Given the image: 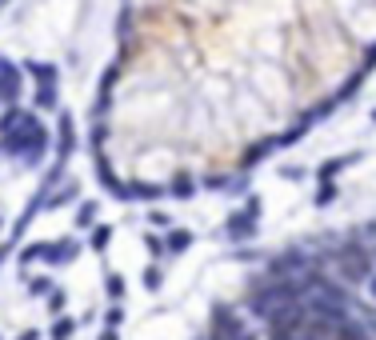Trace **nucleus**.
Masks as SVG:
<instances>
[{
  "label": "nucleus",
  "instance_id": "nucleus-1",
  "mask_svg": "<svg viewBox=\"0 0 376 340\" xmlns=\"http://www.w3.org/2000/svg\"><path fill=\"white\" fill-rule=\"evenodd\" d=\"M52 136L41 120L32 116L29 109L12 104V109L0 112V152L12 160H24V164H36V160L49 152Z\"/></svg>",
  "mask_w": 376,
  "mask_h": 340
},
{
  "label": "nucleus",
  "instance_id": "nucleus-2",
  "mask_svg": "<svg viewBox=\"0 0 376 340\" xmlns=\"http://www.w3.org/2000/svg\"><path fill=\"white\" fill-rule=\"evenodd\" d=\"M21 92H24V69H16L9 56H0V104L4 109L21 104Z\"/></svg>",
  "mask_w": 376,
  "mask_h": 340
},
{
  "label": "nucleus",
  "instance_id": "nucleus-3",
  "mask_svg": "<svg viewBox=\"0 0 376 340\" xmlns=\"http://www.w3.org/2000/svg\"><path fill=\"white\" fill-rule=\"evenodd\" d=\"M256 220H260V216H253L248 209L228 212V220H224V236H228V240H253V236H256V229H260Z\"/></svg>",
  "mask_w": 376,
  "mask_h": 340
},
{
  "label": "nucleus",
  "instance_id": "nucleus-4",
  "mask_svg": "<svg viewBox=\"0 0 376 340\" xmlns=\"http://www.w3.org/2000/svg\"><path fill=\"white\" fill-rule=\"evenodd\" d=\"M76 120H72V112H61L56 116V160H68L72 152H76Z\"/></svg>",
  "mask_w": 376,
  "mask_h": 340
},
{
  "label": "nucleus",
  "instance_id": "nucleus-5",
  "mask_svg": "<svg viewBox=\"0 0 376 340\" xmlns=\"http://www.w3.org/2000/svg\"><path fill=\"white\" fill-rule=\"evenodd\" d=\"M81 256V240L76 236H61L49 244V256H44V264H52V269H64V264H72V260Z\"/></svg>",
  "mask_w": 376,
  "mask_h": 340
},
{
  "label": "nucleus",
  "instance_id": "nucleus-6",
  "mask_svg": "<svg viewBox=\"0 0 376 340\" xmlns=\"http://www.w3.org/2000/svg\"><path fill=\"white\" fill-rule=\"evenodd\" d=\"M356 160H360V152H340V156L320 160V164H316V180H336L348 164H356Z\"/></svg>",
  "mask_w": 376,
  "mask_h": 340
},
{
  "label": "nucleus",
  "instance_id": "nucleus-7",
  "mask_svg": "<svg viewBox=\"0 0 376 340\" xmlns=\"http://www.w3.org/2000/svg\"><path fill=\"white\" fill-rule=\"evenodd\" d=\"M92 172H96V180H101V189L112 192L116 200H124V184L116 180V172H112V164L104 156H96V164H92Z\"/></svg>",
  "mask_w": 376,
  "mask_h": 340
},
{
  "label": "nucleus",
  "instance_id": "nucleus-8",
  "mask_svg": "<svg viewBox=\"0 0 376 340\" xmlns=\"http://www.w3.org/2000/svg\"><path fill=\"white\" fill-rule=\"evenodd\" d=\"M164 184H144V180H133V184H124V204L128 200H161L164 196Z\"/></svg>",
  "mask_w": 376,
  "mask_h": 340
},
{
  "label": "nucleus",
  "instance_id": "nucleus-9",
  "mask_svg": "<svg viewBox=\"0 0 376 340\" xmlns=\"http://www.w3.org/2000/svg\"><path fill=\"white\" fill-rule=\"evenodd\" d=\"M24 72H29L36 84H56V80H61V69L49 64V60H24Z\"/></svg>",
  "mask_w": 376,
  "mask_h": 340
},
{
  "label": "nucleus",
  "instance_id": "nucleus-10",
  "mask_svg": "<svg viewBox=\"0 0 376 340\" xmlns=\"http://www.w3.org/2000/svg\"><path fill=\"white\" fill-rule=\"evenodd\" d=\"M193 240H196V232H188V229H168V232H164V249H168V256H181V252L193 249Z\"/></svg>",
  "mask_w": 376,
  "mask_h": 340
},
{
  "label": "nucleus",
  "instance_id": "nucleus-11",
  "mask_svg": "<svg viewBox=\"0 0 376 340\" xmlns=\"http://www.w3.org/2000/svg\"><path fill=\"white\" fill-rule=\"evenodd\" d=\"M193 192H196V180H193V172H188V169H181L173 180H168V196H176V200H193Z\"/></svg>",
  "mask_w": 376,
  "mask_h": 340
},
{
  "label": "nucleus",
  "instance_id": "nucleus-12",
  "mask_svg": "<svg viewBox=\"0 0 376 340\" xmlns=\"http://www.w3.org/2000/svg\"><path fill=\"white\" fill-rule=\"evenodd\" d=\"M32 104H36L41 112L61 109V92H56V84H36V92H32Z\"/></svg>",
  "mask_w": 376,
  "mask_h": 340
},
{
  "label": "nucleus",
  "instance_id": "nucleus-13",
  "mask_svg": "<svg viewBox=\"0 0 376 340\" xmlns=\"http://www.w3.org/2000/svg\"><path fill=\"white\" fill-rule=\"evenodd\" d=\"M72 200H81V180H68V184H61V189L49 196V209H64V204H72Z\"/></svg>",
  "mask_w": 376,
  "mask_h": 340
},
{
  "label": "nucleus",
  "instance_id": "nucleus-14",
  "mask_svg": "<svg viewBox=\"0 0 376 340\" xmlns=\"http://www.w3.org/2000/svg\"><path fill=\"white\" fill-rule=\"evenodd\" d=\"M104 144H108V124H104V120H92V129H88L92 156H104Z\"/></svg>",
  "mask_w": 376,
  "mask_h": 340
},
{
  "label": "nucleus",
  "instance_id": "nucleus-15",
  "mask_svg": "<svg viewBox=\"0 0 376 340\" xmlns=\"http://www.w3.org/2000/svg\"><path fill=\"white\" fill-rule=\"evenodd\" d=\"M96 212H101V200H84L81 209H76V229H96L101 224Z\"/></svg>",
  "mask_w": 376,
  "mask_h": 340
},
{
  "label": "nucleus",
  "instance_id": "nucleus-16",
  "mask_svg": "<svg viewBox=\"0 0 376 340\" xmlns=\"http://www.w3.org/2000/svg\"><path fill=\"white\" fill-rule=\"evenodd\" d=\"M49 244H52V240H32V244H24V249H21V256H16V260L29 269L32 260H44V256H49Z\"/></svg>",
  "mask_w": 376,
  "mask_h": 340
},
{
  "label": "nucleus",
  "instance_id": "nucleus-17",
  "mask_svg": "<svg viewBox=\"0 0 376 340\" xmlns=\"http://www.w3.org/2000/svg\"><path fill=\"white\" fill-rule=\"evenodd\" d=\"M112 224H96V229H88V244H92V252H104L112 244Z\"/></svg>",
  "mask_w": 376,
  "mask_h": 340
},
{
  "label": "nucleus",
  "instance_id": "nucleus-18",
  "mask_svg": "<svg viewBox=\"0 0 376 340\" xmlns=\"http://www.w3.org/2000/svg\"><path fill=\"white\" fill-rule=\"evenodd\" d=\"M49 336L52 340H72V336H76V320H72V316H56V320H52V329H49Z\"/></svg>",
  "mask_w": 376,
  "mask_h": 340
},
{
  "label": "nucleus",
  "instance_id": "nucleus-19",
  "mask_svg": "<svg viewBox=\"0 0 376 340\" xmlns=\"http://www.w3.org/2000/svg\"><path fill=\"white\" fill-rule=\"evenodd\" d=\"M104 292H108L112 304H121L124 300V276L121 272H108V276H104Z\"/></svg>",
  "mask_w": 376,
  "mask_h": 340
},
{
  "label": "nucleus",
  "instance_id": "nucleus-20",
  "mask_svg": "<svg viewBox=\"0 0 376 340\" xmlns=\"http://www.w3.org/2000/svg\"><path fill=\"white\" fill-rule=\"evenodd\" d=\"M336 192H340V189H336V180H320V189H316L313 204H316V209H328V204L336 200Z\"/></svg>",
  "mask_w": 376,
  "mask_h": 340
},
{
  "label": "nucleus",
  "instance_id": "nucleus-21",
  "mask_svg": "<svg viewBox=\"0 0 376 340\" xmlns=\"http://www.w3.org/2000/svg\"><path fill=\"white\" fill-rule=\"evenodd\" d=\"M52 292H56L52 276H29V296H52Z\"/></svg>",
  "mask_w": 376,
  "mask_h": 340
},
{
  "label": "nucleus",
  "instance_id": "nucleus-22",
  "mask_svg": "<svg viewBox=\"0 0 376 340\" xmlns=\"http://www.w3.org/2000/svg\"><path fill=\"white\" fill-rule=\"evenodd\" d=\"M161 284H164L161 264H148V269H144V289H148V292H161Z\"/></svg>",
  "mask_w": 376,
  "mask_h": 340
},
{
  "label": "nucleus",
  "instance_id": "nucleus-23",
  "mask_svg": "<svg viewBox=\"0 0 376 340\" xmlns=\"http://www.w3.org/2000/svg\"><path fill=\"white\" fill-rule=\"evenodd\" d=\"M144 249H148V256L153 260H161L164 252H168L164 249V236H156V232H144Z\"/></svg>",
  "mask_w": 376,
  "mask_h": 340
},
{
  "label": "nucleus",
  "instance_id": "nucleus-24",
  "mask_svg": "<svg viewBox=\"0 0 376 340\" xmlns=\"http://www.w3.org/2000/svg\"><path fill=\"white\" fill-rule=\"evenodd\" d=\"M148 224H153V229H173V216L164 209H148Z\"/></svg>",
  "mask_w": 376,
  "mask_h": 340
},
{
  "label": "nucleus",
  "instance_id": "nucleus-25",
  "mask_svg": "<svg viewBox=\"0 0 376 340\" xmlns=\"http://www.w3.org/2000/svg\"><path fill=\"white\" fill-rule=\"evenodd\" d=\"M121 324H124V309L121 304H112V309L104 312V329H121Z\"/></svg>",
  "mask_w": 376,
  "mask_h": 340
},
{
  "label": "nucleus",
  "instance_id": "nucleus-26",
  "mask_svg": "<svg viewBox=\"0 0 376 340\" xmlns=\"http://www.w3.org/2000/svg\"><path fill=\"white\" fill-rule=\"evenodd\" d=\"M64 304H68V296H64V292L56 289V292L49 296V312H52V316H61V312H64Z\"/></svg>",
  "mask_w": 376,
  "mask_h": 340
},
{
  "label": "nucleus",
  "instance_id": "nucleus-27",
  "mask_svg": "<svg viewBox=\"0 0 376 340\" xmlns=\"http://www.w3.org/2000/svg\"><path fill=\"white\" fill-rule=\"evenodd\" d=\"M116 80H121V69H116V64H108V69H104V80H101V92H112V84H116Z\"/></svg>",
  "mask_w": 376,
  "mask_h": 340
},
{
  "label": "nucleus",
  "instance_id": "nucleus-28",
  "mask_svg": "<svg viewBox=\"0 0 376 340\" xmlns=\"http://www.w3.org/2000/svg\"><path fill=\"white\" fill-rule=\"evenodd\" d=\"M305 176H308V172L300 169V164H285V169H280V180H293V184H296V180H305Z\"/></svg>",
  "mask_w": 376,
  "mask_h": 340
},
{
  "label": "nucleus",
  "instance_id": "nucleus-29",
  "mask_svg": "<svg viewBox=\"0 0 376 340\" xmlns=\"http://www.w3.org/2000/svg\"><path fill=\"white\" fill-rule=\"evenodd\" d=\"M96 340H121V332H116V329H104V332H101V336H96Z\"/></svg>",
  "mask_w": 376,
  "mask_h": 340
},
{
  "label": "nucleus",
  "instance_id": "nucleus-30",
  "mask_svg": "<svg viewBox=\"0 0 376 340\" xmlns=\"http://www.w3.org/2000/svg\"><path fill=\"white\" fill-rule=\"evenodd\" d=\"M16 340H41V332H36V329H24V332H21V336H16Z\"/></svg>",
  "mask_w": 376,
  "mask_h": 340
},
{
  "label": "nucleus",
  "instance_id": "nucleus-31",
  "mask_svg": "<svg viewBox=\"0 0 376 340\" xmlns=\"http://www.w3.org/2000/svg\"><path fill=\"white\" fill-rule=\"evenodd\" d=\"M365 292H368V300H376V272H372V280L365 284Z\"/></svg>",
  "mask_w": 376,
  "mask_h": 340
},
{
  "label": "nucleus",
  "instance_id": "nucleus-32",
  "mask_svg": "<svg viewBox=\"0 0 376 340\" xmlns=\"http://www.w3.org/2000/svg\"><path fill=\"white\" fill-rule=\"evenodd\" d=\"M4 256H9V244H0V264H4Z\"/></svg>",
  "mask_w": 376,
  "mask_h": 340
},
{
  "label": "nucleus",
  "instance_id": "nucleus-33",
  "mask_svg": "<svg viewBox=\"0 0 376 340\" xmlns=\"http://www.w3.org/2000/svg\"><path fill=\"white\" fill-rule=\"evenodd\" d=\"M372 256H376V240H372Z\"/></svg>",
  "mask_w": 376,
  "mask_h": 340
},
{
  "label": "nucleus",
  "instance_id": "nucleus-34",
  "mask_svg": "<svg viewBox=\"0 0 376 340\" xmlns=\"http://www.w3.org/2000/svg\"><path fill=\"white\" fill-rule=\"evenodd\" d=\"M372 124H376V109H372Z\"/></svg>",
  "mask_w": 376,
  "mask_h": 340
},
{
  "label": "nucleus",
  "instance_id": "nucleus-35",
  "mask_svg": "<svg viewBox=\"0 0 376 340\" xmlns=\"http://www.w3.org/2000/svg\"><path fill=\"white\" fill-rule=\"evenodd\" d=\"M0 4H9V0H0Z\"/></svg>",
  "mask_w": 376,
  "mask_h": 340
}]
</instances>
